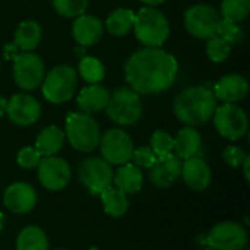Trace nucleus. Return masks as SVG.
Returning a JSON list of instances; mask_svg holds the SVG:
<instances>
[{"mask_svg": "<svg viewBox=\"0 0 250 250\" xmlns=\"http://www.w3.org/2000/svg\"><path fill=\"white\" fill-rule=\"evenodd\" d=\"M179 72L177 60L160 47L135 51L125 63V78L139 95H158L173 86Z\"/></svg>", "mask_w": 250, "mask_h": 250, "instance_id": "obj_1", "label": "nucleus"}, {"mask_svg": "<svg viewBox=\"0 0 250 250\" xmlns=\"http://www.w3.org/2000/svg\"><path fill=\"white\" fill-rule=\"evenodd\" d=\"M212 89L208 86H190L183 89L174 100L173 110L186 126H201L212 119L218 105Z\"/></svg>", "mask_w": 250, "mask_h": 250, "instance_id": "obj_2", "label": "nucleus"}, {"mask_svg": "<svg viewBox=\"0 0 250 250\" xmlns=\"http://www.w3.org/2000/svg\"><path fill=\"white\" fill-rule=\"evenodd\" d=\"M133 31L138 41L145 47H161L170 35L167 16L155 7L146 6L135 13Z\"/></svg>", "mask_w": 250, "mask_h": 250, "instance_id": "obj_3", "label": "nucleus"}, {"mask_svg": "<svg viewBox=\"0 0 250 250\" xmlns=\"http://www.w3.org/2000/svg\"><path fill=\"white\" fill-rule=\"evenodd\" d=\"M63 132L70 146L79 152L94 151L98 146L101 138L100 126L95 119L91 117V114H85L82 111L67 113Z\"/></svg>", "mask_w": 250, "mask_h": 250, "instance_id": "obj_4", "label": "nucleus"}, {"mask_svg": "<svg viewBox=\"0 0 250 250\" xmlns=\"http://www.w3.org/2000/svg\"><path fill=\"white\" fill-rule=\"evenodd\" d=\"M78 75L72 66L59 64L53 67L42 79L41 92L51 104H62L69 101L76 91Z\"/></svg>", "mask_w": 250, "mask_h": 250, "instance_id": "obj_5", "label": "nucleus"}, {"mask_svg": "<svg viewBox=\"0 0 250 250\" xmlns=\"http://www.w3.org/2000/svg\"><path fill=\"white\" fill-rule=\"evenodd\" d=\"M104 110L107 111V116L119 126H132L138 123L144 113L139 94L126 86L116 89L110 95L108 104Z\"/></svg>", "mask_w": 250, "mask_h": 250, "instance_id": "obj_6", "label": "nucleus"}, {"mask_svg": "<svg viewBox=\"0 0 250 250\" xmlns=\"http://www.w3.org/2000/svg\"><path fill=\"white\" fill-rule=\"evenodd\" d=\"M223 22L220 12L209 4H195L185 12V26L190 35L199 40H209L218 34Z\"/></svg>", "mask_w": 250, "mask_h": 250, "instance_id": "obj_7", "label": "nucleus"}, {"mask_svg": "<svg viewBox=\"0 0 250 250\" xmlns=\"http://www.w3.org/2000/svg\"><path fill=\"white\" fill-rule=\"evenodd\" d=\"M98 146L101 158L105 160L110 166H123L130 163L135 149L130 135L120 127L108 129L100 138Z\"/></svg>", "mask_w": 250, "mask_h": 250, "instance_id": "obj_8", "label": "nucleus"}, {"mask_svg": "<svg viewBox=\"0 0 250 250\" xmlns=\"http://www.w3.org/2000/svg\"><path fill=\"white\" fill-rule=\"evenodd\" d=\"M114 171L111 166L98 157H88L78 166V179L81 185L91 193L100 195L104 189L111 186Z\"/></svg>", "mask_w": 250, "mask_h": 250, "instance_id": "obj_9", "label": "nucleus"}, {"mask_svg": "<svg viewBox=\"0 0 250 250\" xmlns=\"http://www.w3.org/2000/svg\"><path fill=\"white\" fill-rule=\"evenodd\" d=\"M212 119H214L215 129L226 139L237 141L248 133L249 129L248 114L237 104L224 103L223 105H217Z\"/></svg>", "mask_w": 250, "mask_h": 250, "instance_id": "obj_10", "label": "nucleus"}, {"mask_svg": "<svg viewBox=\"0 0 250 250\" xmlns=\"http://www.w3.org/2000/svg\"><path fill=\"white\" fill-rule=\"evenodd\" d=\"M45 76V66L40 56L23 51L13 56V79L23 91H35Z\"/></svg>", "mask_w": 250, "mask_h": 250, "instance_id": "obj_11", "label": "nucleus"}, {"mask_svg": "<svg viewBox=\"0 0 250 250\" xmlns=\"http://www.w3.org/2000/svg\"><path fill=\"white\" fill-rule=\"evenodd\" d=\"M248 230L233 221H224L211 229L204 245L214 250H242L248 246Z\"/></svg>", "mask_w": 250, "mask_h": 250, "instance_id": "obj_12", "label": "nucleus"}, {"mask_svg": "<svg viewBox=\"0 0 250 250\" xmlns=\"http://www.w3.org/2000/svg\"><path fill=\"white\" fill-rule=\"evenodd\" d=\"M37 174L42 188L57 192L69 185L72 179V168L66 160L57 155H50L41 158L37 166Z\"/></svg>", "mask_w": 250, "mask_h": 250, "instance_id": "obj_13", "label": "nucleus"}, {"mask_svg": "<svg viewBox=\"0 0 250 250\" xmlns=\"http://www.w3.org/2000/svg\"><path fill=\"white\" fill-rule=\"evenodd\" d=\"M6 114L12 123L18 126H31L41 116V105L37 98L29 94H15L7 100Z\"/></svg>", "mask_w": 250, "mask_h": 250, "instance_id": "obj_14", "label": "nucleus"}, {"mask_svg": "<svg viewBox=\"0 0 250 250\" xmlns=\"http://www.w3.org/2000/svg\"><path fill=\"white\" fill-rule=\"evenodd\" d=\"M37 201V190L25 182H15L9 185L3 193V204L13 214L31 212L35 208Z\"/></svg>", "mask_w": 250, "mask_h": 250, "instance_id": "obj_15", "label": "nucleus"}, {"mask_svg": "<svg viewBox=\"0 0 250 250\" xmlns=\"http://www.w3.org/2000/svg\"><path fill=\"white\" fill-rule=\"evenodd\" d=\"M182 173V160L176 154H167L164 157H157L155 163L148 168L149 182L160 189H167L173 186Z\"/></svg>", "mask_w": 250, "mask_h": 250, "instance_id": "obj_16", "label": "nucleus"}, {"mask_svg": "<svg viewBox=\"0 0 250 250\" xmlns=\"http://www.w3.org/2000/svg\"><path fill=\"white\" fill-rule=\"evenodd\" d=\"M214 95L223 103L236 104L246 98L249 94V82L239 73H230L223 76L214 86Z\"/></svg>", "mask_w": 250, "mask_h": 250, "instance_id": "obj_17", "label": "nucleus"}, {"mask_svg": "<svg viewBox=\"0 0 250 250\" xmlns=\"http://www.w3.org/2000/svg\"><path fill=\"white\" fill-rule=\"evenodd\" d=\"M72 35L81 47H91L98 44L104 35L103 22L92 15H81L75 18L72 25Z\"/></svg>", "mask_w": 250, "mask_h": 250, "instance_id": "obj_18", "label": "nucleus"}, {"mask_svg": "<svg viewBox=\"0 0 250 250\" xmlns=\"http://www.w3.org/2000/svg\"><path fill=\"white\" fill-rule=\"evenodd\" d=\"M183 182L192 190H205L211 185V168L201 157H190L182 163V173Z\"/></svg>", "mask_w": 250, "mask_h": 250, "instance_id": "obj_19", "label": "nucleus"}, {"mask_svg": "<svg viewBox=\"0 0 250 250\" xmlns=\"http://www.w3.org/2000/svg\"><path fill=\"white\" fill-rule=\"evenodd\" d=\"M110 92L100 83H89L76 97L78 108L85 114H94L104 110L108 104Z\"/></svg>", "mask_w": 250, "mask_h": 250, "instance_id": "obj_20", "label": "nucleus"}, {"mask_svg": "<svg viewBox=\"0 0 250 250\" xmlns=\"http://www.w3.org/2000/svg\"><path fill=\"white\" fill-rule=\"evenodd\" d=\"M173 141H174L173 151L180 160L196 157L202 146V136L192 126H185L183 129H180L173 138Z\"/></svg>", "mask_w": 250, "mask_h": 250, "instance_id": "obj_21", "label": "nucleus"}, {"mask_svg": "<svg viewBox=\"0 0 250 250\" xmlns=\"http://www.w3.org/2000/svg\"><path fill=\"white\" fill-rule=\"evenodd\" d=\"M113 183L126 195H133L138 193L144 186V173L135 164L126 163L123 166H119L117 171L114 173Z\"/></svg>", "mask_w": 250, "mask_h": 250, "instance_id": "obj_22", "label": "nucleus"}, {"mask_svg": "<svg viewBox=\"0 0 250 250\" xmlns=\"http://www.w3.org/2000/svg\"><path fill=\"white\" fill-rule=\"evenodd\" d=\"M64 141V132L59 126H47L38 133L35 139V149L41 154V157L56 155L63 148Z\"/></svg>", "mask_w": 250, "mask_h": 250, "instance_id": "obj_23", "label": "nucleus"}, {"mask_svg": "<svg viewBox=\"0 0 250 250\" xmlns=\"http://www.w3.org/2000/svg\"><path fill=\"white\" fill-rule=\"evenodd\" d=\"M42 29L35 21H22L15 32V47L22 51H32L38 47Z\"/></svg>", "mask_w": 250, "mask_h": 250, "instance_id": "obj_24", "label": "nucleus"}, {"mask_svg": "<svg viewBox=\"0 0 250 250\" xmlns=\"http://www.w3.org/2000/svg\"><path fill=\"white\" fill-rule=\"evenodd\" d=\"M100 196H101L103 208L107 215H110L113 218H120L127 212V209H129L127 195L125 192H122L120 189H117L116 186L114 188L108 186L107 189H104L100 193Z\"/></svg>", "mask_w": 250, "mask_h": 250, "instance_id": "obj_25", "label": "nucleus"}, {"mask_svg": "<svg viewBox=\"0 0 250 250\" xmlns=\"http://www.w3.org/2000/svg\"><path fill=\"white\" fill-rule=\"evenodd\" d=\"M16 250H48V239L42 229L37 226L23 227L16 237Z\"/></svg>", "mask_w": 250, "mask_h": 250, "instance_id": "obj_26", "label": "nucleus"}, {"mask_svg": "<svg viewBox=\"0 0 250 250\" xmlns=\"http://www.w3.org/2000/svg\"><path fill=\"white\" fill-rule=\"evenodd\" d=\"M133 21H135L133 10L127 7H120L108 15L105 21V28L114 37H125L132 31Z\"/></svg>", "mask_w": 250, "mask_h": 250, "instance_id": "obj_27", "label": "nucleus"}, {"mask_svg": "<svg viewBox=\"0 0 250 250\" xmlns=\"http://www.w3.org/2000/svg\"><path fill=\"white\" fill-rule=\"evenodd\" d=\"M78 70L83 81L88 83H100L105 76V67L94 56H82L78 64Z\"/></svg>", "mask_w": 250, "mask_h": 250, "instance_id": "obj_28", "label": "nucleus"}, {"mask_svg": "<svg viewBox=\"0 0 250 250\" xmlns=\"http://www.w3.org/2000/svg\"><path fill=\"white\" fill-rule=\"evenodd\" d=\"M250 12V0H223L220 15L224 21L240 23L248 18Z\"/></svg>", "mask_w": 250, "mask_h": 250, "instance_id": "obj_29", "label": "nucleus"}, {"mask_svg": "<svg viewBox=\"0 0 250 250\" xmlns=\"http://www.w3.org/2000/svg\"><path fill=\"white\" fill-rule=\"evenodd\" d=\"M88 0H53L56 12L64 18H78L88 9Z\"/></svg>", "mask_w": 250, "mask_h": 250, "instance_id": "obj_30", "label": "nucleus"}, {"mask_svg": "<svg viewBox=\"0 0 250 250\" xmlns=\"http://www.w3.org/2000/svg\"><path fill=\"white\" fill-rule=\"evenodd\" d=\"M230 53H231V45L226 40H223L221 37L215 35V37L208 40V42H207V54H208L211 62H214V63L226 62L229 59Z\"/></svg>", "mask_w": 250, "mask_h": 250, "instance_id": "obj_31", "label": "nucleus"}, {"mask_svg": "<svg viewBox=\"0 0 250 250\" xmlns=\"http://www.w3.org/2000/svg\"><path fill=\"white\" fill-rule=\"evenodd\" d=\"M173 136L166 130H155L151 136V149L157 157H164L173 152Z\"/></svg>", "mask_w": 250, "mask_h": 250, "instance_id": "obj_32", "label": "nucleus"}, {"mask_svg": "<svg viewBox=\"0 0 250 250\" xmlns=\"http://www.w3.org/2000/svg\"><path fill=\"white\" fill-rule=\"evenodd\" d=\"M217 35L221 37L223 40H226L230 45H234V44H239V42L243 41L245 29L239 23H234V22L223 19V22H221V25L218 28V34Z\"/></svg>", "mask_w": 250, "mask_h": 250, "instance_id": "obj_33", "label": "nucleus"}, {"mask_svg": "<svg viewBox=\"0 0 250 250\" xmlns=\"http://www.w3.org/2000/svg\"><path fill=\"white\" fill-rule=\"evenodd\" d=\"M41 154L35 149V146H23L16 154V163L22 168H37L41 161Z\"/></svg>", "mask_w": 250, "mask_h": 250, "instance_id": "obj_34", "label": "nucleus"}, {"mask_svg": "<svg viewBox=\"0 0 250 250\" xmlns=\"http://www.w3.org/2000/svg\"><path fill=\"white\" fill-rule=\"evenodd\" d=\"M132 160H133V164L139 168H149L155 160H157V155L152 152V149L149 146H139V148H135L133 149V155H132Z\"/></svg>", "mask_w": 250, "mask_h": 250, "instance_id": "obj_35", "label": "nucleus"}, {"mask_svg": "<svg viewBox=\"0 0 250 250\" xmlns=\"http://www.w3.org/2000/svg\"><path fill=\"white\" fill-rule=\"evenodd\" d=\"M246 155H248V154H246L242 148H239V146H236V145H229V146L223 151V158H224V161H226L230 167H233V168H239V167L242 166V163L245 161Z\"/></svg>", "mask_w": 250, "mask_h": 250, "instance_id": "obj_36", "label": "nucleus"}, {"mask_svg": "<svg viewBox=\"0 0 250 250\" xmlns=\"http://www.w3.org/2000/svg\"><path fill=\"white\" fill-rule=\"evenodd\" d=\"M240 167H243V174H245V179L249 182L250 180V157L249 155H246V158H245V161L242 163V166Z\"/></svg>", "mask_w": 250, "mask_h": 250, "instance_id": "obj_37", "label": "nucleus"}, {"mask_svg": "<svg viewBox=\"0 0 250 250\" xmlns=\"http://www.w3.org/2000/svg\"><path fill=\"white\" fill-rule=\"evenodd\" d=\"M6 107H7V100H6L4 97H1V95H0V117H3V116H4V113H6Z\"/></svg>", "mask_w": 250, "mask_h": 250, "instance_id": "obj_38", "label": "nucleus"}, {"mask_svg": "<svg viewBox=\"0 0 250 250\" xmlns=\"http://www.w3.org/2000/svg\"><path fill=\"white\" fill-rule=\"evenodd\" d=\"M141 1L145 3V4H148V6H151V7H154V6H158V4L164 3L166 0H141Z\"/></svg>", "mask_w": 250, "mask_h": 250, "instance_id": "obj_39", "label": "nucleus"}, {"mask_svg": "<svg viewBox=\"0 0 250 250\" xmlns=\"http://www.w3.org/2000/svg\"><path fill=\"white\" fill-rule=\"evenodd\" d=\"M3 224H4V215H3V212L0 211V230H1V227H3Z\"/></svg>", "mask_w": 250, "mask_h": 250, "instance_id": "obj_40", "label": "nucleus"}, {"mask_svg": "<svg viewBox=\"0 0 250 250\" xmlns=\"http://www.w3.org/2000/svg\"><path fill=\"white\" fill-rule=\"evenodd\" d=\"M89 250H100V249H97V248H91Z\"/></svg>", "mask_w": 250, "mask_h": 250, "instance_id": "obj_41", "label": "nucleus"}, {"mask_svg": "<svg viewBox=\"0 0 250 250\" xmlns=\"http://www.w3.org/2000/svg\"><path fill=\"white\" fill-rule=\"evenodd\" d=\"M202 250H214V249H211V248H208V249H202Z\"/></svg>", "mask_w": 250, "mask_h": 250, "instance_id": "obj_42", "label": "nucleus"}, {"mask_svg": "<svg viewBox=\"0 0 250 250\" xmlns=\"http://www.w3.org/2000/svg\"><path fill=\"white\" fill-rule=\"evenodd\" d=\"M242 250H249V249H248V248H245V249H242Z\"/></svg>", "mask_w": 250, "mask_h": 250, "instance_id": "obj_43", "label": "nucleus"}, {"mask_svg": "<svg viewBox=\"0 0 250 250\" xmlns=\"http://www.w3.org/2000/svg\"><path fill=\"white\" fill-rule=\"evenodd\" d=\"M56 250H67V249H56Z\"/></svg>", "mask_w": 250, "mask_h": 250, "instance_id": "obj_44", "label": "nucleus"}, {"mask_svg": "<svg viewBox=\"0 0 250 250\" xmlns=\"http://www.w3.org/2000/svg\"><path fill=\"white\" fill-rule=\"evenodd\" d=\"M0 66H1V63H0Z\"/></svg>", "mask_w": 250, "mask_h": 250, "instance_id": "obj_45", "label": "nucleus"}]
</instances>
